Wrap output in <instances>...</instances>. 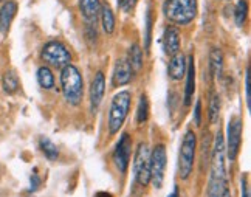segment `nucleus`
I'll return each mask as SVG.
<instances>
[{
    "label": "nucleus",
    "instance_id": "f257e3e1",
    "mask_svg": "<svg viewBox=\"0 0 251 197\" xmlns=\"http://www.w3.org/2000/svg\"><path fill=\"white\" fill-rule=\"evenodd\" d=\"M226 188V169H225V140L220 131L216 135L214 147L211 157V171L208 182V197H222Z\"/></svg>",
    "mask_w": 251,
    "mask_h": 197
},
{
    "label": "nucleus",
    "instance_id": "f03ea898",
    "mask_svg": "<svg viewBox=\"0 0 251 197\" xmlns=\"http://www.w3.org/2000/svg\"><path fill=\"white\" fill-rule=\"evenodd\" d=\"M61 85L65 101L72 106H78L82 101L84 95V81L79 70L73 64H69L62 68Z\"/></svg>",
    "mask_w": 251,
    "mask_h": 197
},
{
    "label": "nucleus",
    "instance_id": "7ed1b4c3",
    "mask_svg": "<svg viewBox=\"0 0 251 197\" xmlns=\"http://www.w3.org/2000/svg\"><path fill=\"white\" fill-rule=\"evenodd\" d=\"M163 9L171 22L188 25L197 14V0H166Z\"/></svg>",
    "mask_w": 251,
    "mask_h": 197
},
{
    "label": "nucleus",
    "instance_id": "20e7f679",
    "mask_svg": "<svg viewBox=\"0 0 251 197\" xmlns=\"http://www.w3.org/2000/svg\"><path fill=\"white\" fill-rule=\"evenodd\" d=\"M130 101H132V95L127 90H123L113 96L110 104V112H109V132L112 135L120 132L121 126L124 124L130 109Z\"/></svg>",
    "mask_w": 251,
    "mask_h": 197
},
{
    "label": "nucleus",
    "instance_id": "39448f33",
    "mask_svg": "<svg viewBox=\"0 0 251 197\" xmlns=\"http://www.w3.org/2000/svg\"><path fill=\"white\" fill-rule=\"evenodd\" d=\"M196 149H197V137L192 131H188L183 137L178 154V174L181 179H188L194 169L196 160Z\"/></svg>",
    "mask_w": 251,
    "mask_h": 197
},
{
    "label": "nucleus",
    "instance_id": "423d86ee",
    "mask_svg": "<svg viewBox=\"0 0 251 197\" xmlns=\"http://www.w3.org/2000/svg\"><path fill=\"white\" fill-rule=\"evenodd\" d=\"M44 62L56 67V68H64L65 65H69L72 61V55L62 42L51 41L44 45L42 53H41Z\"/></svg>",
    "mask_w": 251,
    "mask_h": 197
},
{
    "label": "nucleus",
    "instance_id": "0eeeda50",
    "mask_svg": "<svg viewBox=\"0 0 251 197\" xmlns=\"http://www.w3.org/2000/svg\"><path fill=\"white\" fill-rule=\"evenodd\" d=\"M133 172L135 179L141 186H146L151 182V152L146 143L138 144L133 160Z\"/></svg>",
    "mask_w": 251,
    "mask_h": 197
},
{
    "label": "nucleus",
    "instance_id": "6e6552de",
    "mask_svg": "<svg viewBox=\"0 0 251 197\" xmlns=\"http://www.w3.org/2000/svg\"><path fill=\"white\" fill-rule=\"evenodd\" d=\"M166 169V147L163 144H157L151 154V182L153 188L160 190L165 180Z\"/></svg>",
    "mask_w": 251,
    "mask_h": 197
},
{
    "label": "nucleus",
    "instance_id": "1a4fd4ad",
    "mask_svg": "<svg viewBox=\"0 0 251 197\" xmlns=\"http://www.w3.org/2000/svg\"><path fill=\"white\" fill-rule=\"evenodd\" d=\"M240 143H242V120L239 116H234L228 123V147L225 151L231 162L236 160L240 149Z\"/></svg>",
    "mask_w": 251,
    "mask_h": 197
},
{
    "label": "nucleus",
    "instance_id": "9d476101",
    "mask_svg": "<svg viewBox=\"0 0 251 197\" xmlns=\"http://www.w3.org/2000/svg\"><path fill=\"white\" fill-rule=\"evenodd\" d=\"M130 154H132V140L129 134H123L121 139L115 147L113 152V163L118 168L121 174H126L130 163Z\"/></svg>",
    "mask_w": 251,
    "mask_h": 197
},
{
    "label": "nucleus",
    "instance_id": "9b49d317",
    "mask_svg": "<svg viewBox=\"0 0 251 197\" xmlns=\"http://www.w3.org/2000/svg\"><path fill=\"white\" fill-rule=\"evenodd\" d=\"M104 93H105V78L102 72H98L90 84V106H92L93 113L98 111V107L101 106Z\"/></svg>",
    "mask_w": 251,
    "mask_h": 197
},
{
    "label": "nucleus",
    "instance_id": "f8f14e48",
    "mask_svg": "<svg viewBox=\"0 0 251 197\" xmlns=\"http://www.w3.org/2000/svg\"><path fill=\"white\" fill-rule=\"evenodd\" d=\"M163 50L166 55L174 56L180 52V31L176 27H168L163 33Z\"/></svg>",
    "mask_w": 251,
    "mask_h": 197
},
{
    "label": "nucleus",
    "instance_id": "ddd939ff",
    "mask_svg": "<svg viewBox=\"0 0 251 197\" xmlns=\"http://www.w3.org/2000/svg\"><path fill=\"white\" fill-rule=\"evenodd\" d=\"M196 92V65L194 56L186 57V87H185V104L189 106Z\"/></svg>",
    "mask_w": 251,
    "mask_h": 197
},
{
    "label": "nucleus",
    "instance_id": "4468645a",
    "mask_svg": "<svg viewBox=\"0 0 251 197\" xmlns=\"http://www.w3.org/2000/svg\"><path fill=\"white\" fill-rule=\"evenodd\" d=\"M16 13H17V2L8 0V2L3 3V6L0 8V33H3V34L8 33Z\"/></svg>",
    "mask_w": 251,
    "mask_h": 197
},
{
    "label": "nucleus",
    "instance_id": "2eb2a0df",
    "mask_svg": "<svg viewBox=\"0 0 251 197\" xmlns=\"http://www.w3.org/2000/svg\"><path fill=\"white\" fill-rule=\"evenodd\" d=\"M132 75H133V70L130 64L126 61V59H121V61L117 62L115 65V70H113V84L115 85H126L129 84L130 80H132Z\"/></svg>",
    "mask_w": 251,
    "mask_h": 197
},
{
    "label": "nucleus",
    "instance_id": "dca6fc26",
    "mask_svg": "<svg viewBox=\"0 0 251 197\" xmlns=\"http://www.w3.org/2000/svg\"><path fill=\"white\" fill-rule=\"evenodd\" d=\"M79 11L87 24H96V19L101 11L100 0H79Z\"/></svg>",
    "mask_w": 251,
    "mask_h": 197
},
{
    "label": "nucleus",
    "instance_id": "f3484780",
    "mask_svg": "<svg viewBox=\"0 0 251 197\" xmlns=\"http://www.w3.org/2000/svg\"><path fill=\"white\" fill-rule=\"evenodd\" d=\"M168 73L169 78L174 81H180L186 73V57L185 55H181L180 52L177 55H174L171 62L168 65Z\"/></svg>",
    "mask_w": 251,
    "mask_h": 197
},
{
    "label": "nucleus",
    "instance_id": "a211bd4d",
    "mask_svg": "<svg viewBox=\"0 0 251 197\" xmlns=\"http://www.w3.org/2000/svg\"><path fill=\"white\" fill-rule=\"evenodd\" d=\"M209 68L216 80L222 76V72H224V56H222L220 50H217V48H214L209 55Z\"/></svg>",
    "mask_w": 251,
    "mask_h": 197
},
{
    "label": "nucleus",
    "instance_id": "6ab92c4d",
    "mask_svg": "<svg viewBox=\"0 0 251 197\" xmlns=\"http://www.w3.org/2000/svg\"><path fill=\"white\" fill-rule=\"evenodd\" d=\"M101 21H102V28H104V31L107 33V34H112L113 33V29H115V16L112 13V9L109 5H102L101 6Z\"/></svg>",
    "mask_w": 251,
    "mask_h": 197
},
{
    "label": "nucleus",
    "instance_id": "aec40b11",
    "mask_svg": "<svg viewBox=\"0 0 251 197\" xmlns=\"http://www.w3.org/2000/svg\"><path fill=\"white\" fill-rule=\"evenodd\" d=\"M39 146H41V151L44 152V155L47 157L48 160L54 162L57 157H59V151H57V146L50 139H47V137H42L41 141H39Z\"/></svg>",
    "mask_w": 251,
    "mask_h": 197
},
{
    "label": "nucleus",
    "instance_id": "412c9836",
    "mask_svg": "<svg viewBox=\"0 0 251 197\" xmlns=\"http://www.w3.org/2000/svg\"><path fill=\"white\" fill-rule=\"evenodd\" d=\"M37 83L42 88H53L54 85V76L53 72L48 67H41L37 70Z\"/></svg>",
    "mask_w": 251,
    "mask_h": 197
},
{
    "label": "nucleus",
    "instance_id": "4be33fe9",
    "mask_svg": "<svg viewBox=\"0 0 251 197\" xmlns=\"http://www.w3.org/2000/svg\"><path fill=\"white\" fill-rule=\"evenodd\" d=\"M2 84H3V90L6 93H14L19 88V78L14 70H8L3 78H2Z\"/></svg>",
    "mask_w": 251,
    "mask_h": 197
},
{
    "label": "nucleus",
    "instance_id": "5701e85b",
    "mask_svg": "<svg viewBox=\"0 0 251 197\" xmlns=\"http://www.w3.org/2000/svg\"><path fill=\"white\" fill-rule=\"evenodd\" d=\"M127 62L130 64L132 70H140L143 65V52L138 44H133L129 50V59Z\"/></svg>",
    "mask_w": 251,
    "mask_h": 197
},
{
    "label": "nucleus",
    "instance_id": "b1692460",
    "mask_svg": "<svg viewBox=\"0 0 251 197\" xmlns=\"http://www.w3.org/2000/svg\"><path fill=\"white\" fill-rule=\"evenodd\" d=\"M148 118H149V100L146 95H141L138 103V111H137V121L143 124L148 121Z\"/></svg>",
    "mask_w": 251,
    "mask_h": 197
},
{
    "label": "nucleus",
    "instance_id": "393cba45",
    "mask_svg": "<svg viewBox=\"0 0 251 197\" xmlns=\"http://www.w3.org/2000/svg\"><path fill=\"white\" fill-rule=\"evenodd\" d=\"M219 115H220V98L217 93H212L209 101V123L216 124L219 121Z\"/></svg>",
    "mask_w": 251,
    "mask_h": 197
},
{
    "label": "nucleus",
    "instance_id": "a878e982",
    "mask_svg": "<svg viewBox=\"0 0 251 197\" xmlns=\"http://www.w3.org/2000/svg\"><path fill=\"white\" fill-rule=\"evenodd\" d=\"M247 13H248V3L247 0H239L236 5V11H234V17H236V24L237 27H242L247 21Z\"/></svg>",
    "mask_w": 251,
    "mask_h": 197
},
{
    "label": "nucleus",
    "instance_id": "bb28decb",
    "mask_svg": "<svg viewBox=\"0 0 251 197\" xmlns=\"http://www.w3.org/2000/svg\"><path fill=\"white\" fill-rule=\"evenodd\" d=\"M151 31H152V16H151V9H148V16H146V47H144V50L149 52L151 48Z\"/></svg>",
    "mask_w": 251,
    "mask_h": 197
},
{
    "label": "nucleus",
    "instance_id": "cd10ccee",
    "mask_svg": "<svg viewBox=\"0 0 251 197\" xmlns=\"http://www.w3.org/2000/svg\"><path fill=\"white\" fill-rule=\"evenodd\" d=\"M137 2H138V0H118V6L123 9V11L129 13V11H132V9L135 8Z\"/></svg>",
    "mask_w": 251,
    "mask_h": 197
},
{
    "label": "nucleus",
    "instance_id": "c85d7f7f",
    "mask_svg": "<svg viewBox=\"0 0 251 197\" xmlns=\"http://www.w3.org/2000/svg\"><path fill=\"white\" fill-rule=\"evenodd\" d=\"M245 92H247V106L248 109L251 107V96H250V70L247 68V73H245Z\"/></svg>",
    "mask_w": 251,
    "mask_h": 197
},
{
    "label": "nucleus",
    "instance_id": "c756f323",
    "mask_svg": "<svg viewBox=\"0 0 251 197\" xmlns=\"http://www.w3.org/2000/svg\"><path fill=\"white\" fill-rule=\"evenodd\" d=\"M194 123H196V126H200V124H201V103H200V101H197V104H196Z\"/></svg>",
    "mask_w": 251,
    "mask_h": 197
},
{
    "label": "nucleus",
    "instance_id": "7c9ffc66",
    "mask_svg": "<svg viewBox=\"0 0 251 197\" xmlns=\"http://www.w3.org/2000/svg\"><path fill=\"white\" fill-rule=\"evenodd\" d=\"M41 186V179L36 174L31 175V191H36Z\"/></svg>",
    "mask_w": 251,
    "mask_h": 197
},
{
    "label": "nucleus",
    "instance_id": "2f4dec72",
    "mask_svg": "<svg viewBox=\"0 0 251 197\" xmlns=\"http://www.w3.org/2000/svg\"><path fill=\"white\" fill-rule=\"evenodd\" d=\"M242 197H250V188L245 177H242Z\"/></svg>",
    "mask_w": 251,
    "mask_h": 197
},
{
    "label": "nucleus",
    "instance_id": "473e14b6",
    "mask_svg": "<svg viewBox=\"0 0 251 197\" xmlns=\"http://www.w3.org/2000/svg\"><path fill=\"white\" fill-rule=\"evenodd\" d=\"M95 197H113V196L109 194V193H96Z\"/></svg>",
    "mask_w": 251,
    "mask_h": 197
},
{
    "label": "nucleus",
    "instance_id": "72a5a7b5",
    "mask_svg": "<svg viewBox=\"0 0 251 197\" xmlns=\"http://www.w3.org/2000/svg\"><path fill=\"white\" fill-rule=\"evenodd\" d=\"M168 197H178V190L176 188V190H174V191H172V193H171Z\"/></svg>",
    "mask_w": 251,
    "mask_h": 197
},
{
    "label": "nucleus",
    "instance_id": "f704fd0d",
    "mask_svg": "<svg viewBox=\"0 0 251 197\" xmlns=\"http://www.w3.org/2000/svg\"><path fill=\"white\" fill-rule=\"evenodd\" d=\"M222 197H231V196H229V191H228L226 188H225V191H224V194H222Z\"/></svg>",
    "mask_w": 251,
    "mask_h": 197
},
{
    "label": "nucleus",
    "instance_id": "c9c22d12",
    "mask_svg": "<svg viewBox=\"0 0 251 197\" xmlns=\"http://www.w3.org/2000/svg\"><path fill=\"white\" fill-rule=\"evenodd\" d=\"M0 2H5V0H0Z\"/></svg>",
    "mask_w": 251,
    "mask_h": 197
}]
</instances>
